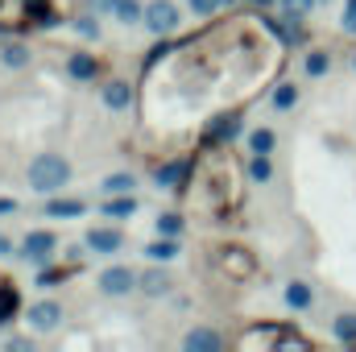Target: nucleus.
<instances>
[{
  "mask_svg": "<svg viewBox=\"0 0 356 352\" xmlns=\"http://www.w3.org/2000/svg\"><path fill=\"white\" fill-rule=\"evenodd\" d=\"M170 286H175V278H170L166 269H145V278H141V290H145V294H154V298L170 294Z\"/></svg>",
  "mask_w": 356,
  "mask_h": 352,
  "instance_id": "obj_8",
  "label": "nucleus"
},
{
  "mask_svg": "<svg viewBox=\"0 0 356 352\" xmlns=\"http://www.w3.org/2000/svg\"><path fill=\"white\" fill-rule=\"evenodd\" d=\"M88 245L95 253H116V249H120V232H112V228H91Z\"/></svg>",
  "mask_w": 356,
  "mask_h": 352,
  "instance_id": "obj_11",
  "label": "nucleus"
},
{
  "mask_svg": "<svg viewBox=\"0 0 356 352\" xmlns=\"http://www.w3.org/2000/svg\"><path fill=\"white\" fill-rule=\"evenodd\" d=\"M25 17H29V25H58L50 0H25Z\"/></svg>",
  "mask_w": 356,
  "mask_h": 352,
  "instance_id": "obj_9",
  "label": "nucleus"
},
{
  "mask_svg": "<svg viewBox=\"0 0 356 352\" xmlns=\"http://www.w3.org/2000/svg\"><path fill=\"white\" fill-rule=\"evenodd\" d=\"M249 150H253V154H269V150H273V133H269V129H257V133L249 137Z\"/></svg>",
  "mask_w": 356,
  "mask_h": 352,
  "instance_id": "obj_24",
  "label": "nucleus"
},
{
  "mask_svg": "<svg viewBox=\"0 0 356 352\" xmlns=\"http://www.w3.org/2000/svg\"><path fill=\"white\" fill-rule=\"evenodd\" d=\"M17 311H21V294H17V286H13V282H0V328H4Z\"/></svg>",
  "mask_w": 356,
  "mask_h": 352,
  "instance_id": "obj_10",
  "label": "nucleus"
},
{
  "mask_svg": "<svg viewBox=\"0 0 356 352\" xmlns=\"http://www.w3.org/2000/svg\"><path fill=\"white\" fill-rule=\"evenodd\" d=\"M58 323H63V307H58V303L46 298V303H33V307H29V328H33V332H54Z\"/></svg>",
  "mask_w": 356,
  "mask_h": 352,
  "instance_id": "obj_4",
  "label": "nucleus"
},
{
  "mask_svg": "<svg viewBox=\"0 0 356 352\" xmlns=\"http://www.w3.org/2000/svg\"><path fill=\"white\" fill-rule=\"evenodd\" d=\"M0 63H4L8 71H13V67H25V63H29V50H25V46H17V42H8V46L0 50Z\"/></svg>",
  "mask_w": 356,
  "mask_h": 352,
  "instance_id": "obj_17",
  "label": "nucleus"
},
{
  "mask_svg": "<svg viewBox=\"0 0 356 352\" xmlns=\"http://www.w3.org/2000/svg\"><path fill=\"white\" fill-rule=\"evenodd\" d=\"M67 178H71V162L63 154H38L29 162V186L38 195H54L58 186H67Z\"/></svg>",
  "mask_w": 356,
  "mask_h": 352,
  "instance_id": "obj_1",
  "label": "nucleus"
},
{
  "mask_svg": "<svg viewBox=\"0 0 356 352\" xmlns=\"http://www.w3.org/2000/svg\"><path fill=\"white\" fill-rule=\"evenodd\" d=\"M332 332H336V340H344V344H356V315H336Z\"/></svg>",
  "mask_w": 356,
  "mask_h": 352,
  "instance_id": "obj_19",
  "label": "nucleus"
},
{
  "mask_svg": "<svg viewBox=\"0 0 356 352\" xmlns=\"http://www.w3.org/2000/svg\"><path fill=\"white\" fill-rule=\"evenodd\" d=\"M182 178H186V162H170V166L158 170V182H162V186H175V182H182Z\"/></svg>",
  "mask_w": 356,
  "mask_h": 352,
  "instance_id": "obj_21",
  "label": "nucleus"
},
{
  "mask_svg": "<svg viewBox=\"0 0 356 352\" xmlns=\"http://www.w3.org/2000/svg\"><path fill=\"white\" fill-rule=\"evenodd\" d=\"M8 249H13V245H8V241H4V237H0V257H4V253H8Z\"/></svg>",
  "mask_w": 356,
  "mask_h": 352,
  "instance_id": "obj_33",
  "label": "nucleus"
},
{
  "mask_svg": "<svg viewBox=\"0 0 356 352\" xmlns=\"http://www.w3.org/2000/svg\"><path fill=\"white\" fill-rule=\"evenodd\" d=\"M307 75H315V79H319V75H327V54H319V50H315V54H307Z\"/></svg>",
  "mask_w": 356,
  "mask_h": 352,
  "instance_id": "obj_26",
  "label": "nucleus"
},
{
  "mask_svg": "<svg viewBox=\"0 0 356 352\" xmlns=\"http://www.w3.org/2000/svg\"><path fill=\"white\" fill-rule=\"evenodd\" d=\"M220 265H224L232 278H249V273H253V257H249L245 249H224V253H220Z\"/></svg>",
  "mask_w": 356,
  "mask_h": 352,
  "instance_id": "obj_7",
  "label": "nucleus"
},
{
  "mask_svg": "<svg viewBox=\"0 0 356 352\" xmlns=\"http://www.w3.org/2000/svg\"><path fill=\"white\" fill-rule=\"evenodd\" d=\"M158 232H162V237H182V216H178V211H166V216L158 220Z\"/></svg>",
  "mask_w": 356,
  "mask_h": 352,
  "instance_id": "obj_22",
  "label": "nucleus"
},
{
  "mask_svg": "<svg viewBox=\"0 0 356 352\" xmlns=\"http://www.w3.org/2000/svg\"><path fill=\"white\" fill-rule=\"evenodd\" d=\"M294 99H298V91H294V83H282V88L273 91V108H294Z\"/></svg>",
  "mask_w": 356,
  "mask_h": 352,
  "instance_id": "obj_23",
  "label": "nucleus"
},
{
  "mask_svg": "<svg viewBox=\"0 0 356 352\" xmlns=\"http://www.w3.org/2000/svg\"><path fill=\"white\" fill-rule=\"evenodd\" d=\"M8 211H17V199H0V216H8Z\"/></svg>",
  "mask_w": 356,
  "mask_h": 352,
  "instance_id": "obj_31",
  "label": "nucleus"
},
{
  "mask_svg": "<svg viewBox=\"0 0 356 352\" xmlns=\"http://www.w3.org/2000/svg\"><path fill=\"white\" fill-rule=\"evenodd\" d=\"M67 71H71L75 79H91V75H95V58H91V54H75V58L67 63Z\"/></svg>",
  "mask_w": 356,
  "mask_h": 352,
  "instance_id": "obj_20",
  "label": "nucleus"
},
{
  "mask_svg": "<svg viewBox=\"0 0 356 352\" xmlns=\"http://www.w3.org/2000/svg\"><path fill=\"white\" fill-rule=\"evenodd\" d=\"M50 253H54V237L50 232H29L25 237V245H21V257H29V262H50Z\"/></svg>",
  "mask_w": 356,
  "mask_h": 352,
  "instance_id": "obj_5",
  "label": "nucleus"
},
{
  "mask_svg": "<svg viewBox=\"0 0 356 352\" xmlns=\"http://www.w3.org/2000/svg\"><path fill=\"white\" fill-rule=\"evenodd\" d=\"M99 286H104V294L124 298V294H133V290L141 286V278H137L133 269H124V265H112V269H104V273H99Z\"/></svg>",
  "mask_w": 356,
  "mask_h": 352,
  "instance_id": "obj_3",
  "label": "nucleus"
},
{
  "mask_svg": "<svg viewBox=\"0 0 356 352\" xmlns=\"http://www.w3.org/2000/svg\"><path fill=\"white\" fill-rule=\"evenodd\" d=\"M79 29H83V33H88V38H95V33H99V29H95V21H91V17H79Z\"/></svg>",
  "mask_w": 356,
  "mask_h": 352,
  "instance_id": "obj_30",
  "label": "nucleus"
},
{
  "mask_svg": "<svg viewBox=\"0 0 356 352\" xmlns=\"http://www.w3.org/2000/svg\"><path fill=\"white\" fill-rule=\"evenodd\" d=\"M282 4H286V13H298V17H302V13H311L315 0H282Z\"/></svg>",
  "mask_w": 356,
  "mask_h": 352,
  "instance_id": "obj_29",
  "label": "nucleus"
},
{
  "mask_svg": "<svg viewBox=\"0 0 356 352\" xmlns=\"http://www.w3.org/2000/svg\"><path fill=\"white\" fill-rule=\"evenodd\" d=\"M116 4H120V0H99V8H108V13H112Z\"/></svg>",
  "mask_w": 356,
  "mask_h": 352,
  "instance_id": "obj_32",
  "label": "nucleus"
},
{
  "mask_svg": "<svg viewBox=\"0 0 356 352\" xmlns=\"http://www.w3.org/2000/svg\"><path fill=\"white\" fill-rule=\"evenodd\" d=\"M286 303H290L294 311H307V307L315 303V294H311L307 282H290V286H286Z\"/></svg>",
  "mask_w": 356,
  "mask_h": 352,
  "instance_id": "obj_13",
  "label": "nucleus"
},
{
  "mask_svg": "<svg viewBox=\"0 0 356 352\" xmlns=\"http://www.w3.org/2000/svg\"><path fill=\"white\" fill-rule=\"evenodd\" d=\"M46 216L63 220V216H83V199H50L46 203Z\"/></svg>",
  "mask_w": 356,
  "mask_h": 352,
  "instance_id": "obj_14",
  "label": "nucleus"
},
{
  "mask_svg": "<svg viewBox=\"0 0 356 352\" xmlns=\"http://www.w3.org/2000/svg\"><path fill=\"white\" fill-rule=\"evenodd\" d=\"M141 21H145L149 33H175L178 29V4L175 0H149Z\"/></svg>",
  "mask_w": 356,
  "mask_h": 352,
  "instance_id": "obj_2",
  "label": "nucleus"
},
{
  "mask_svg": "<svg viewBox=\"0 0 356 352\" xmlns=\"http://www.w3.org/2000/svg\"><path fill=\"white\" fill-rule=\"evenodd\" d=\"M249 4H257V8H269V4H273V0H249Z\"/></svg>",
  "mask_w": 356,
  "mask_h": 352,
  "instance_id": "obj_34",
  "label": "nucleus"
},
{
  "mask_svg": "<svg viewBox=\"0 0 356 352\" xmlns=\"http://www.w3.org/2000/svg\"><path fill=\"white\" fill-rule=\"evenodd\" d=\"M133 211H137V203L124 199V195H108V203H104V216H108V220H124V216H133Z\"/></svg>",
  "mask_w": 356,
  "mask_h": 352,
  "instance_id": "obj_15",
  "label": "nucleus"
},
{
  "mask_svg": "<svg viewBox=\"0 0 356 352\" xmlns=\"http://www.w3.org/2000/svg\"><path fill=\"white\" fill-rule=\"evenodd\" d=\"M137 186V178L133 175H108L104 178V195H129Z\"/></svg>",
  "mask_w": 356,
  "mask_h": 352,
  "instance_id": "obj_18",
  "label": "nucleus"
},
{
  "mask_svg": "<svg viewBox=\"0 0 356 352\" xmlns=\"http://www.w3.org/2000/svg\"><path fill=\"white\" fill-rule=\"evenodd\" d=\"M191 8H195L199 17H211V13L220 8V0H191Z\"/></svg>",
  "mask_w": 356,
  "mask_h": 352,
  "instance_id": "obj_28",
  "label": "nucleus"
},
{
  "mask_svg": "<svg viewBox=\"0 0 356 352\" xmlns=\"http://www.w3.org/2000/svg\"><path fill=\"white\" fill-rule=\"evenodd\" d=\"M145 257L149 262H175L178 257V237H166V241H154V245H145Z\"/></svg>",
  "mask_w": 356,
  "mask_h": 352,
  "instance_id": "obj_12",
  "label": "nucleus"
},
{
  "mask_svg": "<svg viewBox=\"0 0 356 352\" xmlns=\"http://www.w3.org/2000/svg\"><path fill=\"white\" fill-rule=\"evenodd\" d=\"M249 175H253V182H266V178L273 175V170H269V158H266V154H257V158L249 162Z\"/></svg>",
  "mask_w": 356,
  "mask_h": 352,
  "instance_id": "obj_25",
  "label": "nucleus"
},
{
  "mask_svg": "<svg viewBox=\"0 0 356 352\" xmlns=\"http://www.w3.org/2000/svg\"><path fill=\"white\" fill-rule=\"evenodd\" d=\"M182 349L186 352H216V349H224V336L211 332V328H195V332L182 340Z\"/></svg>",
  "mask_w": 356,
  "mask_h": 352,
  "instance_id": "obj_6",
  "label": "nucleus"
},
{
  "mask_svg": "<svg viewBox=\"0 0 356 352\" xmlns=\"http://www.w3.org/2000/svg\"><path fill=\"white\" fill-rule=\"evenodd\" d=\"M340 25H344V33H356V0L344 4V21H340Z\"/></svg>",
  "mask_w": 356,
  "mask_h": 352,
  "instance_id": "obj_27",
  "label": "nucleus"
},
{
  "mask_svg": "<svg viewBox=\"0 0 356 352\" xmlns=\"http://www.w3.org/2000/svg\"><path fill=\"white\" fill-rule=\"evenodd\" d=\"M99 95H104V104H108V108H116V112H120V108H129V99H133V95H129V83H104Z\"/></svg>",
  "mask_w": 356,
  "mask_h": 352,
  "instance_id": "obj_16",
  "label": "nucleus"
}]
</instances>
